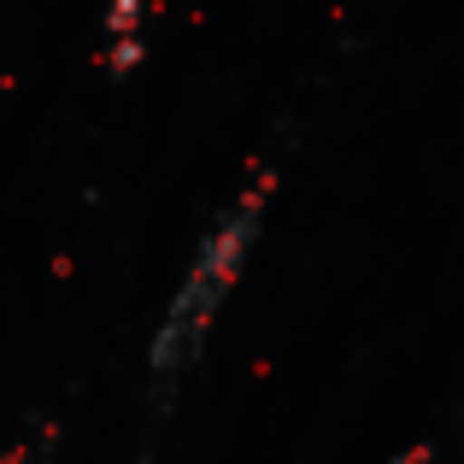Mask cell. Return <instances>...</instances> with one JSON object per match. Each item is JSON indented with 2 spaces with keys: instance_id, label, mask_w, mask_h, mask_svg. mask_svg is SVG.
Segmentation results:
<instances>
[{
  "instance_id": "1",
  "label": "cell",
  "mask_w": 464,
  "mask_h": 464,
  "mask_svg": "<svg viewBox=\"0 0 464 464\" xmlns=\"http://www.w3.org/2000/svg\"><path fill=\"white\" fill-rule=\"evenodd\" d=\"M259 212H265V182L241 194V200L224 212V224L200 241V253H194L188 276H182L177 300H170L165 324H159V341H153V376H159V382H170L177 371H188V364H194L206 329L218 324V312H224L229 288H236L241 265H247V253H253Z\"/></svg>"
}]
</instances>
